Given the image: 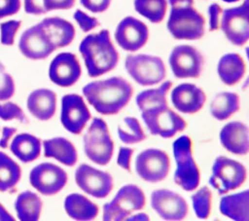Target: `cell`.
<instances>
[{
	"instance_id": "cell-1",
	"label": "cell",
	"mask_w": 249,
	"mask_h": 221,
	"mask_svg": "<svg viewBox=\"0 0 249 221\" xmlns=\"http://www.w3.org/2000/svg\"><path fill=\"white\" fill-rule=\"evenodd\" d=\"M82 91L88 102L102 115L118 114L133 94L131 84L119 76L90 82Z\"/></svg>"
},
{
	"instance_id": "cell-2",
	"label": "cell",
	"mask_w": 249,
	"mask_h": 221,
	"mask_svg": "<svg viewBox=\"0 0 249 221\" xmlns=\"http://www.w3.org/2000/svg\"><path fill=\"white\" fill-rule=\"evenodd\" d=\"M79 52L84 59L88 75L92 78L112 71L120 59L107 29L87 35L80 43Z\"/></svg>"
},
{
	"instance_id": "cell-3",
	"label": "cell",
	"mask_w": 249,
	"mask_h": 221,
	"mask_svg": "<svg viewBox=\"0 0 249 221\" xmlns=\"http://www.w3.org/2000/svg\"><path fill=\"white\" fill-rule=\"evenodd\" d=\"M171 7L166 27L177 40H198L205 33V18L194 0H168Z\"/></svg>"
},
{
	"instance_id": "cell-4",
	"label": "cell",
	"mask_w": 249,
	"mask_h": 221,
	"mask_svg": "<svg viewBox=\"0 0 249 221\" xmlns=\"http://www.w3.org/2000/svg\"><path fill=\"white\" fill-rule=\"evenodd\" d=\"M173 155L176 163L174 182L183 190L192 192L200 181L199 168L193 157V142L189 135H182L173 142Z\"/></svg>"
},
{
	"instance_id": "cell-5",
	"label": "cell",
	"mask_w": 249,
	"mask_h": 221,
	"mask_svg": "<svg viewBox=\"0 0 249 221\" xmlns=\"http://www.w3.org/2000/svg\"><path fill=\"white\" fill-rule=\"evenodd\" d=\"M84 152L93 163L106 166L114 153V142L108 126L101 118H93L84 135Z\"/></svg>"
},
{
	"instance_id": "cell-6",
	"label": "cell",
	"mask_w": 249,
	"mask_h": 221,
	"mask_svg": "<svg viewBox=\"0 0 249 221\" xmlns=\"http://www.w3.org/2000/svg\"><path fill=\"white\" fill-rule=\"evenodd\" d=\"M146 198L143 190L135 184L123 186L114 199L103 205L104 221H123L144 207Z\"/></svg>"
},
{
	"instance_id": "cell-7",
	"label": "cell",
	"mask_w": 249,
	"mask_h": 221,
	"mask_svg": "<svg viewBox=\"0 0 249 221\" xmlns=\"http://www.w3.org/2000/svg\"><path fill=\"white\" fill-rule=\"evenodd\" d=\"M124 67L129 76L141 86L160 84L166 77V68L162 59L153 55H127Z\"/></svg>"
},
{
	"instance_id": "cell-8",
	"label": "cell",
	"mask_w": 249,
	"mask_h": 221,
	"mask_svg": "<svg viewBox=\"0 0 249 221\" xmlns=\"http://www.w3.org/2000/svg\"><path fill=\"white\" fill-rule=\"evenodd\" d=\"M141 117L153 135L171 138L187 128V122L167 104L141 111Z\"/></svg>"
},
{
	"instance_id": "cell-9",
	"label": "cell",
	"mask_w": 249,
	"mask_h": 221,
	"mask_svg": "<svg viewBox=\"0 0 249 221\" xmlns=\"http://www.w3.org/2000/svg\"><path fill=\"white\" fill-rule=\"evenodd\" d=\"M246 177V167L240 162L219 156L213 163L209 184L223 195L239 188L245 182Z\"/></svg>"
},
{
	"instance_id": "cell-10",
	"label": "cell",
	"mask_w": 249,
	"mask_h": 221,
	"mask_svg": "<svg viewBox=\"0 0 249 221\" xmlns=\"http://www.w3.org/2000/svg\"><path fill=\"white\" fill-rule=\"evenodd\" d=\"M220 28L231 44L244 46L249 39V0H244L239 6L225 9L221 15Z\"/></svg>"
},
{
	"instance_id": "cell-11",
	"label": "cell",
	"mask_w": 249,
	"mask_h": 221,
	"mask_svg": "<svg viewBox=\"0 0 249 221\" xmlns=\"http://www.w3.org/2000/svg\"><path fill=\"white\" fill-rule=\"evenodd\" d=\"M170 169L167 153L157 148H149L138 154L135 160V170L144 181L157 183L164 180Z\"/></svg>"
},
{
	"instance_id": "cell-12",
	"label": "cell",
	"mask_w": 249,
	"mask_h": 221,
	"mask_svg": "<svg viewBox=\"0 0 249 221\" xmlns=\"http://www.w3.org/2000/svg\"><path fill=\"white\" fill-rule=\"evenodd\" d=\"M168 62L176 78H198L203 69L204 58L196 48L191 45H178L171 51Z\"/></svg>"
},
{
	"instance_id": "cell-13",
	"label": "cell",
	"mask_w": 249,
	"mask_h": 221,
	"mask_svg": "<svg viewBox=\"0 0 249 221\" xmlns=\"http://www.w3.org/2000/svg\"><path fill=\"white\" fill-rule=\"evenodd\" d=\"M67 173L60 166L52 163H42L34 166L29 173V183L39 193L53 196L66 185Z\"/></svg>"
},
{
	"instance_id": "cell-14",
	"label": "cell",
	"mask_w": 249,
	"mask_h": 221,
	"mask_svg": "<svg viewBox=\"0 0 249 221\" xmlns=\"http://www.w3.org/2000/svg\"><path fill=\"white\" fill-rule=\"evenodd\" d=\"M18 49L23 56L33 60L45 59L56 50L40 22L22 32L18 41Z\"/></svg>"
},
{
	"instance_id": "cell-15",
	"label": "cell",
	"mask_w": 249,
	"mask_h": 221,
	"mask_svg": "<svg viewBox=\"0 0 249 221\" xmlns=\"http://www.w3.org/2000/svg\"><path fill=\"white\" fill-rule=\"evenodd\" d=\"M75 182L86 194L96 199L106 198L113 190L112 175L106 171L82 164L75 171Z\"/></svg>"
},
{
	"instance_id": "cell-16",
	"label": "cell",
	"mask_w": 249,
	"mask_h": 221,
	"mask_svg": "<svg viewBox=\"0 0 249 221\" xmlns=\"http://www.w3.org/2000/svg\"><path fill=\"white\" fill-rule=\"evenodd\" d=\"M89 119L90 112L81 95L69 93L62 96L60 122L66 130L80 134Z\"/></svg>"
},
{
	"instance_id": "cell-17",
	"label": "cell",
	"mask_w": 249,
	"mask_h": 221,
	"mask_svg": "<svg viewBox=\"0 0 249 221\" xmlns=\"http://www.w3.org/2000/svg\"><path fill=\"white\" fill-rule=\"evenodd\" d=\"M114 37L123 50L133 53L148 42L149 28L140 19L127 16L118 23Z\"/></svg>"
},
{
	"instance_id": "cell-18",
	"label": "cell",
	"mask_w": 249,
	"mask_h": 221,
	"mask_svg": "<svg viewBox=\"0 0 249 221\" xmlns=\"http://www.w3.org/2000/svg\"><path fill=\"white\" fill-rule=\"evenodd\" d=\"M151 205L163 220H183L189 213V205L186 200L179 194L167 189L154 191L151 195Z\"/></svg>"
},
{
	"instance_id": "cell-19",
	"label": "cell",
	"mask_w": 249,
	"mask_h": 221,
	"mask_svg": "<svg viewBox=\"0 0 249 221\" xmlns=\"http://www.w3.org/2000/svg\"><path fill=\"white\" fill-rule=\"evenodd\" d=\"M82 74V67L77 55L64 52L56 55L49 66L50 80L62 88H68L76 84Z\"/></svg>"
},
{
	"instance_id": "cell-20",
	"label": "cell",
	"mask_w": 249,
	"mask_h": 221,
	"mask_svg": "<svg viewBox=\"0 0 249 221\" xmlns=\"http://www.w3.org/2000/svg\"><path fill=\"white\" fill-rule=\"evenodd\" d=\"M170 99L178 111L184 114H195L203 107L206 95L196 85L182 83L172 90Z\"/></svg>"
},
{
	"instance_id": "cell-21",
	"label": "cell",
	"mask_w": 249,
	"mask_h": 221,
	"mask_svg": "<svg viewBox=\"0 0 249 221\" xmlns=\"http://www.w3.org/2000/svg\"><path fill=\"white\" fill-rule=\"evenodd\" d=\"M220 142L229 152L243 156L249 152V129L239 121L226 124L220 131Z\"/></svg>"
},
{
	"instance_id": "cell-22",
	"label": "cell",
	"mask_w": 249,
	"mask_h": 221,
	"mask_svg": "<svg viewBox=\"0 0 249 221\" xmlns=\"http://www.w3.org/2000/svg\"><path fill=\"white\" fill-rule=\"evenodd\" d=\"M26 106L33 117L48 121L53 117L56 110V93L49 89H37L29 93Z\"/></svg>"
},
{
	"instance_id": "cell-23",
	"label": "cell",
	"mask_w": 249,
	"mask_h": 221,
	"mask_svg": "<svg viewBox=\"0 0 249 221\" xmlns=\"http://www.w3.org/2000/svg\"><path fill=\"white\" fill-rule=\"evenodd\" d=\"M40 23L48 32L56 50L69 46L75 38L76 31L74 25L62 18H45Z\"/></svg>"
},
{
	"instance_id": "cell-24",
	"label": "cell",
	"mask_w": 249,
	"mask_h": 221,
	"mask_svg": "<svg viewBox=\"0 0 249 221\" xmlns=\"http://www.w3.org/2000/svg\"><path fill=\"white\" fill-rule=\"evenodd\" d=\"M217 72L225 85L233 86L243 78L246 72V63L239 54L228 53L220 57Z\"/></svg>"
},
{
	"instance_id": "cell-25",
	"label": "cell",
	"mask_w": 249,
	"mask_h": 221,
	"mask_svg": "<svg viewBox=\"0 0 249 221\" xmlns=\"http://www.w3.org/2000/svg\"><path fill=\"white\" fill-rule=\"evenodd\" d=\"M44 156L53 158L67 166H73L78 161V153L74 144L65 137H53L43 141Z\"/></svg>"
},
{
	"instance_id": "cell-26",
	"label": "cell",
	"mask_w": 249,
	"mask_h": 221,
	"mask_svg": "<svg viewBox=\"0 0 249 221\" xmlns=\"http://www.w3.org/2000/svg\"><path fill=\"white\" fill-rule=\"evenodd\" d=\"M64 209L67 215L78 221H89L98 215V205L78 193L68 195L64 200Z\"/></svg>"
},
{
	"instance_id": "cell-27",
	"label": "cell",
	"mask_w": 249,
	"mask_h": 221,
	"mask_svg": "<svg viewBox=\"0 0 249 221\" xmlns=\"http://www.w3.org/2000/svg\"><path fill=\"white\" fill-rule=\"evenodd\" d=\"M220 212L235 221L249 220V191L226 195L220 200Z\"/></svg>"
},
{
	"instance_id": "cell-28",
	"label": "cell",
	"mask_w": 249,
	"mask_h": 221,
	"mask_svg": "<svg viewBox=\"0 0 249 221\" xmlns=\"http://www.w3.org/2000/svg\"><path fill=\"white\" fill-rule=\"evenodd\" d=\"M10 150L22 163H30L40 157L41 140L30 133H18L12 140Z\"/></svg>"
},
{
	"instance_id": "cell-29",
	"label": "cell",
	"mask_w": 249,
	"mask_h": 221,
	"mask_svg": "<svg viewBox=\"0 0 249 221\" xmlns=\"http://www.w3.org/2000/svg\"><path fill=\"white\" fill-rule=\"evenodd\" d=\"M43 203L40 197L31 191L18 194L15 201L17 216L20 221H37L42 212Z\"/></svg>"
},
{
	"instance_id": "cell-30",
	"label": "cell",
	"mask_w": 249,
	"mask_h": 221,
	"mask_svg": "<svg viewBox=\"0 0 249 221\" xmlns=\"http://www.w3.org/2000/svg\"><path fill=\"white\" fill-rule=\"evenodd\" d=\"M239 108L238 94L232 92H221L214 96L210 104V113L216 120L225 121L236 113Z\"/></svg>"
},
{
	"instance_id": "cell-31",
	"label": "cell",
	"mask_w": 249,
	"mask_h": 221,
	"mask_svg": "<svg viewBox=\"0 0 249 221\" xmlns=\"http://www.w3.org/2000/svg\"><path fill=\"white\" fill-rule=\"evenodd\" d=\"M21 178V168L6 153L0 151V192L12 191Z\"/></svg>"
},
{
	"instance_id": "cell-32",
	"label": "cell",
	"mask_w": 249,
	"mask_h": 221,
	"mask_svg": "<svg viewBox=\"0 0 249 221\" xmlns=\"http://www.w3.org/2000/svg\"><path fill=\"white\" fill-rule=\"evenodd\" d=\"M172 87L171 81L162 83L159 88L145 90L136 96V104L140 111L167 104L166 96Z\"/></svg>"
},
{
	"instance_id": "cell-33",
	"label": "cell",
	"mask_w": 249,
	"mask_h": 221,
	"mask_svg": "<svg viewBox=\"0 0 249 221\" xmlns=\"http://www.w3.org/2000/svg\"><path fill=\"white\" fill-rule=\"evenodd\" d=\"M135 11L153 23L163 20L167 11V0H134Z\"/></svg>"
},
{
	"instance_id": "cell-34",
	"label": "cell",
	"mask_w": 249,
	"mask_h": 221,
	"mask_svg": "<svg viewBox=\"0 0 249 221\" xmlns=\"http://www.w3.org/2000/svg\"><path fill=\"white\" fill-rule=\"evenodd\" d=\"M118 134L122 142L135 144L143 141L146 134L135 117H124L118 126Z\"/></svg>"
},
{
	"instance_id": "cell-35",
	"label": "cell",
	"mask_w": 249,
	"mask_h": 221,
	"mask_svg": "<svg viewBox=\"0 0 249 221\" xmlns=\"http://www.w3.org/2000/svg\"><path fill=\"white\" fill-rule=\"evenodd\" d=\"M194 211L197 218L207 219L211 213L212 192L207 186H202L191 197Z\"/></svg>"
},
{
	"instance_id": "cell-36",
	"label": "cell",
	"mask_w": 249,
	"mask_h": 221,
	"mask_svg": "<svg viewBox=\"0 0 249 221\" xmlns=\"http://www.w3.org/2000/svg\"><path fill=\"white\" fill-rule=\"evenodd\" d=\"M0 119L3 121L18 120L22 124L28 123V119L26 118L23 110L12 101L0 103Z\"/></svg>"
},
{
	"instance_id": "cell-37",
	"label": "cell",
	"mask_w": 249,
	"mask_h": 221,
	"mask_svg": "<svg viewBox=\"0 0 249 221\" xmlns=\"http://www.w3.org/2000/svg\"><path fill=\"white\" fill-rule=\"evenodd\" d=\"M21 26V20L11 19L0 23V42L5 46H13L16 35Z\"/></svg>"
},
{
	"instance_id": "cell-38",
	"label": "cell",
	"mask_w": 249,
	"mask_h": 221,
	"mask_svg": "<svg viewBox=\"0 0 249 221\" xmlns=\"http://www.w3.org/2000/svg\"><path fill=\"white\" fill-rule=\"evenodd\" d=\"M16 85L14 78L6 71L5 66L0 61V101L8 100L14 96Z\"/></svg>"
},
{
	"instance_id": "cell-39",
	"label": "cell",
	"mask_w": 249,
	"mask_h": 221,
	"mask_svg": "<svg viewBox=\"0 0 249 221\" xmlns=\"http://www.w3.org/2000/svg\"><path fill=\"white\" fill-rule=\"evenodd\" d=\"M73 18L75 21L78 23V25L80 26V28L82 29V31L84 32H89L90 30H93L100 24L99 20L96 18L88 15L87 13H85L80 9L75 11Z\"/></svg>"
},
{
	"instance_id": "cell-40",
	"label": "cell",
	"mask_w": 249,
	"mask_h": 221,
	"mask_svg": "<svg viewBox=\"0 0 249 221\" xmlns=\"http://www.w3.org/2000/svg\"><path fill=\"white\" fill-rule=\"evenodd\" d=\"M223 9L218 3H212L208 6L209 17V30L216 31L220 28V20Z\"/></svg>"
},
{
	"instance_id": "cell-41",
	"label": "cell",
	"mask_w": 249,
	"mask_h": 221,
	"mask_svg": "<svg viewBox=\"0 0 249 221\" xmlns=\"http://www.w3.org/2000/svg\"><path fill=\"white\" fill-rule=\"evenodd\" d=\"M21 7L20 0H0V19L18 13Z\"/></svg>"
},
{
	"instance_id": "cell-42",
	"label": "cell",
	"mask_w": 249,
	"mask_h": 221,
	"mask_svg": "<svg viewBox=\"0 0 249 221\" xmlns=\"http://www.w3.org/2000/svg\"><path fill=\"white\" fill-rule=\"evenodd\" d=\"M112 0H80L84 8L91 13H103L108 10Z\"/></svg>"
},
{
	"instance_id": "cell-43",
	"label": "cell",
	"mask_w": 249,
	"mask_h": 221,
	"mask_svg": "<svg viewBox=\"0 0 249 221\" xmlns=\"http://www.w3.org/2000/svg\"><path fill=\"white\" fill-rule=\"evenodd\" d=\"M76 0H42L46 12L55 10H69L75 5Z\"/></svg>"
},
{
	"instance_id": "cell-44",
	"label": "cell",
	"mask_w": 249,
	"mask_h": 221,
	"mask_svg": "<svg viewBox=\"0 0 249 221\" xmlns=\"http://www.w3.org/2000/svg\"><path fill=\"white\" fill-rule=\"evenodd\" d=\"M134 150L128 147H120L118 158H117V164L119 166L124 168V170H127L130 172V166H131V158L133 155Z\"/></svg>"
},
{
	"instance_id": "cell-45",
	"label": "cell",
	"mask_w": 249,
	"mask_h": 221,
	"mask_svg": "<svg viewBox=\"0 0 249 221\" xmlns=\"http://www.w3.org/2000/svg\"><path fill=\"white\" fill-rule=\"evenodd\" d=\"M24 11L29 15H43L46 14V10L43 7L42 0H23Z\"/></svg>"
},
{
	"instance_id": "cell-46",
	"label": "cell",
	"mask_w": 249,
	"mask_h": 221,
	"mask_svg": "<svg viewBox=\"0 0 249 221\" xmlns=\"http://www.w3.org/2000/svg\"><path fill=\"white\" fill-rule=\"evenodd\" d=\"M17 132V129L16 128H12V127H4L2 129V136L0 138V147L1 148H7L9 145V142L11 140V138L13 137V135Z\"/></svg>"
},
{
	"instance_id": "cell-47",
	"label": "cell",
	"mask_w": 249,
	"mask_h": 221,
	"mask_svg": "<svg viewBox=\"0 0 249 221\" xmlns=\"http://www.w3.org/2000/svg\"><path fill=\"white\" fill-rule=\"evenodd\" d=\"M15 217L6 209V207L0 203V221H15Z\"/></svg>"
},
{
	"instance_id": "cell-48",
	"label": "cell",
	"mask_w": 249,
	"mask_h": 221,
	"mask_svg": "<svg viewBox=\"0 0 249 221\" xmlns=\"http://www.w3.org/2000/svg\"><path fill=\"white\" fill-rule=\"evenodd\" d=\"M149 216L145 213H139V214H136V215H133L131 217H127L126 220H149Z\"/></svg>"
},
{
	"instance_id": "cell-49",
	"label": "cell",
	"mask_w": 249,
	"mask_h": 221,
	"mask_svg": "<svg viewBox=\"0 0 249 221\" xmlns=\"http://www.w3.org/2000/svg\"><path fill=\"white\" fill-rule=\"evenodd\" d=\"M222 1H224L226 3H234V2H237L239 0H222Z\"/></svg>"
}]
</instances>
